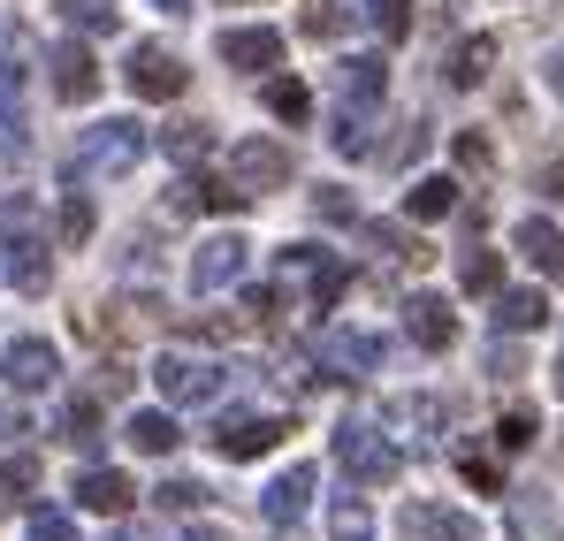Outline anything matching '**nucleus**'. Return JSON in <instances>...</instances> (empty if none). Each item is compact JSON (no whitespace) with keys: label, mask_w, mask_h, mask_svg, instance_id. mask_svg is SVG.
Here are the masks:
<instances>
[{"label":"nucleus","mask_w":564,"mask_h":541,"mask_svg":"<svg viewBox=\"0 0 564 541\" xmlns=\"http://www.w3.org/2000/svg\"><path fill=\"white\" fill-rule=\"evenodd\" d=\"M550 381H557V397H564V359H557V374H550Z\"/></svg>","instance_id":"nucleus-50"},{"label":"nucleus","mask_w":564,"mask_h":541,"mask_svg":"<svg viewBox=\"0 0 564 541\" xmlns=\"http://www.w3.org/2000/svg\"><path fill=\"white\" fill-rule=\"evenodd\" d=\"M282 541H297V534H282Z\"/></svg>","instance_id":"nucleus-52"},{"label":"nucleus","mask_w":564,"mask_h":541,"mask_svg":"<svg viewBox=\"0 0 564 541\" xmlns=\"http://www.w3.org/2000/svg\"><path fill=\"white\" fill-rule=\"evenodd\" d=\"M153 504H161V511H191V504H206V488H198V480H161Z\"/></svg>","instance_id":"nucleus-42"},{"label":"nucleus","mask_w":564,"mask_h":541,"mask_svg":"<svg viewBox=\"0 0 564 541\" xmlns=\"http://www.w3.org/2000/svg\"><path fill=\"white\" fill-rule=\"evenodd\" d=\"M550 321V297L542 290H496V336L511 328V336H527V328H542Z\"/></svg>","instance_id":"nucleus-24"},{"label":"nucleus","mask_w":564,"mask_h":541,"mask_svg":"<svg viewBox=\"0 0 564 541\" xmlns=\"http://www.w3.org/2000/svg\"><path fill=\"white\" fill-rule=\"evenodd\" d=\"M496 451H503V457L534 451V412H527V404H519V412H503V420H496Z\"/></svg>","instance_id":"nucleus-37"},{"label":"nucleus","mask_w":564,"mask_h":541,"mask_svg":"<svg viewBox=\"0 0 564 541\" xmlns=\"http://www.w3.org/2000/svg\"><path fill=\"white\" fill-rule=\"evenodd\" d=\"M282 435H290V420H282V412H229V420L214 428V451H221V457H237V465H245V457L275 451Z\"/></svg>","instance_id":"nucleus-9"},{"label":"nucleus","mask_w":564,"mask_h":541,"mask_svg":"<svg viewBox=\"0 0 564 541\" xmlns=\"http://www.w3.org/2000/svg\"><path fill=\"white\" fill-rule=\"evenodd\" d=\"M184 541H229V534H221V527H191Z\"/></svg>","instance_id":"nucleus-48"},{"label":"nucleus","mask_w":564,"mask_h":541,"mask_svg":"<svg viewBox=\"0 0 564 541\" xmlns=\"http://www.w3.org/2000/svg\"><path fill=\"white\" fill-rule=\"evenodd\" d=\"M176 206H206V214H245V206H252V191H245V183L229 176V183H214V176H184L176 183Z\"/></svg>","instance_id":"nucleus-21"},{"label":"nucleus","mask_w":564,"mask_h":541,"mask_svg":"<svg viewBox=\"0 0 564 541\" xmlns=\"http://www.w3.org/2000/svg\"><path fill=\"white\" fill-rule=\"evenodd\" d=\"M0 374H8V389L39 397V389H54V381H62V351H54L46 336H15V344L0 351Z\"/></svg>","instance_id":"nucleus-8"},{"label":"nucleus","mask_w":564,"mask_h":541,"mask_svg":"<svg viewBox=\"0 0 564 541\" xmlns=\"http://www.w3.org/2000/svg\"><path fill=\"white\" fill-rule=\"evenodd\" d=\"M161 153H169L176 169H191V161L214 153V130H206V122H169V130H161Z\"/></svg>","instance_id":"nucleus-28"},{"label":"nucleus","mask_w":564,"mask_h":541,"mask_svg":"<svg viewBox=\"0 0 564 541\" xmlns=\"http://www.w3.org/2000/svg\"><path fill=\"white\" fill-rule=\"evenodd\" d=\"M62 443L69 451H99V404L93 397H69L62 404Z\"/></svg>","instance_id":"nucleus-31"},{"label":"nucleus","mask_w":564,"mask_h":541,"mask_svg":"<svg viewBox=\"0 0 564 541\" xmlns=\"http://www.w3.org/2000/svg\"><path fill=\"white\" fill-rule=\"evenodd\" d=\"M542 191H550V198H564V169H542Z\"/></svg>","instance_id":"nucleus-47"},{"label":"nucleus","mask_w":564,"mask_h":541,"mask_svg":"<svg viewBox=\"0 0 564 541\" xmlns=\"http://www.w3.org/2000/svg\"><path fill=\"white\" fill-rule=\"evenodd\" d=\"M268 115L275 122H313V91L297 77H268Z\"/></svg>","instance_id":"nucleus-32"},{"label":"nucleus","mask_w":564,"mask_h":541,"mask_svg":"<svg viewBox=\"0 0 564 541\" xmlns=\"http://www.w3.org/2000/svg\"><path fill=\"white\" fill-rule=\"evenodd\" d=\"M145 8H161V15H184L191 0H145Z\"/></svg>","instance_id":"nucleus-49"},{"label":"nucleus","mask_w":564,"mask_h":541,"mask_svg":"<svg viewBox=\"0 0 564 541\" xmlns=\"http://www.w3.org/2000/svg\"><path fill=\"white\" fill-rule=\"evenodd\" d=\"M381 91H389V69H381L375 54H344V62H336V99H344V107L367 115V107H381Z\"/></svg>","instance_id":"nucleus-16"},{"label":"nucleus","mask_w":564,"mask_h":541,"mask_svg":"<svg viewBox=\"0 0 564 541\" xmlns=\"http://www.w3.org/2000/svg\"><path fill=\"white\" fill-rule=\"evenodd\" d=\"M138 161H145V130H138L130 115H107V122H93V130L77 138V153H69V183L130 176Z\"/></svg>","instance_id":"nucleus-1"},{"label":"nucleus","mask_w":564,"mask_h":541,"mask_svg":"<svg viewBox=\"0 0 564 541\" xmlns=\"http://www.w3.org/2000/svg\"><path fill=\"white\" fill-rule=\"evenodd\" d=\"M321 366H328V381H359V374H381L389 366V344L367 336V328H321Z\"/></svg>","instance_id":"nucleus-4"},{"label":"nucleus","mask_w":564,"mask_h":541,"mask_svg":"<svg viewBox=\"0 0 564 541\" xmlns=\"http://www.w3.org/2000/svg\"><path fill=\"white\" fill-rule=\"evenodd\" d=\"M458 282H466L473 297H496V290H503V252H488V245H473L466 260H458Z\"/></svg>","instance_id":"nucleus-30"},{"label":"nucleus","mask_w":564,"mask_h":541,"mask_svg":"<svg viewBox=\"0 0 564 541\" xmlns=\"http://www.w3.org/2000/svg\"><path fill=\"white\" fill-rule=\"evenodd\" d=\"M404 541H480V527H473L466 511H435V504H404Z\"/></svg>","instance_id":"nucleus-18"},{"label":"nucleus","mask_w":564,"mask_h":541,"mask_svg":"<svg viewBox=\"0 0 564 541\" xmlns=\"http://www.w3.org/2000/svg\"><path fill=\"white\" fill-rule=\"evenodd\" d=\"M458 473H466L473 488H488V496L503 488V473H496V457H480V451H466V457H458Z\"/></svg>","instance_id":"nucleus-43"},{"label":"nucleus","mask_w":564,"mask_h":541,"mask_svg":"<svg viewBox=\"0 0 564 541\" xmlns=\"http://www.w3.org/2000/svg\"><path fill=\"white\" fill-rule=\"evenodd\" d=\"M328 138H336L344 161H375V138H367V115H359V107H344V115L328 122Z\"/></svg>","instance_id":"nucleus-34"},{"label":"nucleus","mask_w":564,"mask_h":541,"mask_svg":"<svg viewBox=\"0 0 564 541\" xmlns=\"http://www.w3.org/2000/svg\"><path fill=\"white\" fill-rule=\"evenodd\" d=\"M31 145V122H23V69L0 62V153H23Z\"/></svg>","instance_id":"nucleus-22"},{"label":"nucleus","mask_w":564,"mask_h":541,"mask_svg":"<svg viewBox=\"0 0 564 541\" xmlns=\"http://www.w3.org/2000/svg\"><path fill=\"white\" fill-rule=\"evenodd\" d=\"M404 336H412L420 351H451V344H458V313H451V297L412 290V297H404Z\"/></svg>","instance_id":"nucleus-12"},{"label":"nucleus","mask_w":564,"mask_h":541,"mask_svg":"<svg viewBox=\"0 0 564 541\" xmlns=\"http://www.w3.org/2000/svg\"><path fill=\"white\" fill-rule=\"evenodd\" d=\"M458 214V183L451 176H420L404 191V221H451Z\"/></svg>","instance_id":"nucleus-23"},{"label":"nucleus","mask_w":564,"mask_h":541,"mask_svg":"<svg viewBox=\"0 0 564 541\" xmlns=\"http://www.w3.org/2000/svg\"><path fill=\"white\" fill-rule=\"evenodd\" d=\"M367 23H375L381 39H404L412 31V0H367Z\"/></svg>","instance_id":"nucleus-39"},{"label":"nucleus","mask_w":564,"mask_h":541,"mask_svg":"<svg viewBox=\"0 0 564 541\" xmlns=\"http://www.w3.org/2000/svg\"><path fill=\"white\" fill-rule=\"evenodd\" d=\"M275 290H297L305 313H336V297L351 290V268L313 245H290V252H275Z\"/></svg>","instance_id":"nucleus-2"},{"label":"nucleus","mask_w":564,"mask_h":541,"mask_svg":"<svg viewBox=\"0 0 564 541\" xmlns=\"http://www.w3.org/2000/svg\"><path fill=\"white\" fill-rule=\"evenodd\" d=\"M367 237H375V252L389 260V268H427V245H420L412 229H381V221H375Z\"/></svg>","instance_id":"nucleus-33"},{"label":"nucleus","mask_w":564,"mask_h":541,"mask_svg":"<svg viewBox=\"0 0 564 541\" xmlns=\"http://www.w3.org/2000/svg\"><path fill=\"white\" fill-rule=\"evenodd\" d=\"M122 443H130V451H145V457H169L184 435H176V420H169V412H130Z\"/></svg>","instance_id":"nucleus-25"},{"label":"nucleus","mask_w":564,"mask_h":541,"mask_svg":"<svg viewBox=\"0 0 564 541\" xmlns=\"http://www.w3.org/2000/svg\"><path fill=\"white\" fill-rule=\"evenodd\" d=\"M122 85L130 99H184L191 69L169 54V46H130V62H122Z\"/></svg>","instance_id":"nucleus-6"},{"label":"nucleus","mask_w":564,"mask_h":541,"mask_svg":"<svg viewBox=\"0 0 564 541\" xmlns=\"http://www.w3.org/2000/svg\"><path fill=\"white\" fill-rule=\"evenodd\" d=\"M153 389H161L169 404H214L221 366H214V359H191V351H161V359H153Z\"/></svg>","instance_id":"nucleus-5"},{"label":"nucleus","mask_w":564,"mask_h":541,"mask_svg":"<svg viewBox=\"0 0 564 541\" xmlns=\"http://www.w3.org/2000/svg\"><path fill=\"white\" fill-rule=\"evenodd\" d=\"M313 206H321V221H351V191H344V183H321Z\"/></svg>","instance_id":"nucleus-44"},{"label":"nucleus","mask_w":564,"mask_h":541,"mask_svg":"<svg viewBox=\"0 0 564 541\" xmlns=\"http://www.w3.org/2000/svg\"><path fill=\"white\" fill-rule=\"evenodd\" d=\"M46 69H54V91L69 99V107H85V99H99V62L77 46V39H62L54 54H46Z\"/></svg>","instance_id":"nucleus-14"},{"label":"nucleus","mask_w":564,"mask_h":541,"mask_svg":"<svg viewBox=\"0 0 564 541\" xmlns=\"http://www.w3.org/2000/svg\"><path fill=\"white\" fill-rule=\"evenodd\" d=\"M23 534H31V541H77V519H69V511H46V504H39V511L23 519Z\"/></svg>","instance_id":"nucleus-41"},{"label":"nucleus","mask_w":564,"mask_h":541,"mask_svg":"<svg viewBox=\"0 0 564 541\" xmlns=\"http://www.w3.org/2000/svg\"><path fill=\"white\" fill-rule=\"evenodd\" d=\"M359 15H367L359 0H313V8H305V39H344Z\"/></svg>","instance_id":"nucleus-29"},{"label":"nucleus","mask_w":564,"mask_h":541,"mask_svg":"<svg viewBox=\"0 0 564 541\" xmlns=\"http://www.w3.org/2000/svg\"><path fill=\"white\" fill-rule=\"evenodd\" d=\"M229 176L245 183L252 198H268V191H282V183L297 176V161H290V145H275V138H245L229 153Z\"/></svg>","instance_id":"nucleus-7"},{"label":"nucleus","mask_w":564,"mask_h":541,"mask_svg":"<svg viewBox=\"0 0 564 541\" xmlns=\"http://www.w3.org/2000/svg\"><path fill=\"white\" fill-rule=\"evenodd\" d=\"M511 245H519V260H527L534 274H564V229H557V221L527 214V221L511 229Z\"/></svg>","instance_id":"nucleus-17"},{"label":"nucleus","mask_w":564,"mask_h":541,"mask_svg":"<svg viewBox=\"0 0 564 541\" xmlns=\"http://www.w3.org/2000/svg\"><path fill=\"white\" fill-rule=\"evenodd\" d=\"M31 229H39V198H31V191H8V198H0V245H8V237H31Z\"/></svg>","instance_id":"nucleus-35"},{"label":"nucleus","mask_w":564,"mask_h":541,"mask_svg":"<svg viewBox=\"0 0 564 541\" xmlns=\"http://www.w3.org/2000/svg\"><path fill=\"white\" fill-rule=\"evenodd\" d=\"M54 8H62V23H69V31H85V39L122 31V8H115V0H54Z\"/></svg>","instance_id":"nucleus-27"},{"label":"nucleus","mask_w":564,"mask_h":541,"mask_svg":"<svg viewBox=\"0 0 564 541\" xmlns=\"http://www.w3.org/2000/svg\"><path fill=\"white\" fill-rule=\"evenodd\" d=\"M221 62L245 69V77H268V69H282V31H268V23H237V31H221Z\"/></svg>","instance_id":"nucleus-13"},{"label":"nucleus","mask_w":564,"mask_h":541,"mask_svg":"<svg viewBox=\"0 0 564 541\" xmlns=\"http://www.w3.org/2000/svg\"><path fill=\"white\" fill-rule=\"evenodd\" d=\"M451 153H458V169H466V176H488V169H496V153H488V138H480V130H458V138H451Z\"/></svg>","instance_id":"nucleus-40"},{"label":"nucleus","mask_w":564,"mask_h":541,"mask_svg":"<svg viewBox=\"0 0 564 541\" xmlns=\"http://www.w3.org/2000/svg\"><path fill=\"white\" fill-rule=\"evenodd\" d=\"M115 541H145V534H130V527H122V534H115Z\"/></svg>","instance_id":"nucleus-51"},{"label":"nucleus","mask_w":564,"mask_h":541,"mask_svg":"<svg viewBox=\"0 0 564 541\" xmlns=\"http://www.w3.org/2000/svg\"><path fill=\"white\" fill-rule=\"evenodd\" d=\"M93 229H99L93 198H85V191H69V198H62V245H85Z\"/></svg>","instance_id":"nucleus-36"},{"label":"nucleus","mask_w":564,"mask_h":541,"mask_svg":"<svg viewBox=\"0 0 564 541\" xmlns=\"http://www.w3.org/2000/svg\"><path fill=\"white\" fill-rule=\"evenodd\" d=\"M328 534H336V541H375V534H367V504H359V496H336Z\"/></svg>","instance_id":"nucleus-38"},{"label":"nucleus","mask_w":564,"mask_h":541,"mask_svg":"<svg viewBox=\"0 0 564 541\" xmlns=\"http://www.w3.org/2000/svg\"><path fill=\"white\" fill-rule=\"evenodd\" d=\"M130 496H138V488H130L115 465H85V473H77V511H99V519H115V511H130Z\"/></svg>","instance_id":"nucleus-19"},{"label":"nucleus","mask_w":564,"mask_h":541,"mask_svg":"<svg viewBox=\"0 0 564 541\" xmlns=\"http://www.w3.org/2000/svg\"><path fill=\"white\" fill-rule=\"evenodd\" d=\"M313 480H321L313 465H290V473H275V480L260 488V511H268L275 527H297V519H305V504H313Z\"/></svg>","instance_id":"nucleus-15"},{"label":"nucleus","mask_w":564,"mask_h":541,"mask_svg":"<svg viewBox=\"0 0 564 541\" xmlns=\"http://www.w3.org/2000/svg\"><path fill=\"white\" fill-rule=\"evenodd\" d=\"M550 91H557V99H564V46H557V54H550Z\"/></svg>","instance_id":"nucleus-46"},{"label":"nucleus","mask_w":564,"mask_h":541,"mask_svg":"<svg viewBox=\"0 0 564 541\" xmlns=\"http://www.w3.org/2000/svg\"><path fill=\"white\" fill-rule=\"evenodd\" d=\"M336 465H344L359 488H389V480L404 473V451H397L389 435H375L367 420H344V428H336Z\"/></svg>","instance_id":"nucleus-3"},{"label":"nucleus","mask_w":564,"mask_h":541,"mask_svg":"<svg viewBox=\"0 0 564 541\" xmlns=\"http://www.w3.org/2000/svg\"><path fill=\"white\" fill-rule=\"evenodd\" d=\"M31 496H39V457L8 451L0 457V511H15V504H31Z\"/></svg>","instance_id":"nucleus-26"},{"label":"nucleus","mask_w":564,"mask_h":541,"mask_svg":"<svg viewBox=\"0 0 564 541\" xmlns=\"http://www.w3.org/2000/svg\"><path fill=\"white\" fill-rule=\"evenodd\" d=\"M252 268V245L245 237H198V252H191V290H229L237 274Z\"/></svg>","instance_id":"nucleus-11"},{"label":"nucleus","mask_w":564,"mask_h":541,"mask_svg":"<svg viewBox=\"0 0 564 541\" xmlns=\"http://www.w3.org/2000/svg\"><path fill=\"white\" fill-rule=\"evenodd\" d=\"M0 435H8V443H23V435H31V420H23V404H0Z\"/></svg>","instance_id":"nucleus-45"},{"label":"nucleus","mask_w":564,"mask_h":541,"mask_svg":"<svg viewBox=\"0 0 564 541\" xmlns=\"http://www.w3.org/2000/svg\"><path fill=\"white\" fill-rule=\"evenodd\" d=\"M0 268H8V282H15L23 297H46V290H54V245H46V229L8 237V245H0Z\"/></svg>","instance_id":"nucleus-10"},{"label":"nucleus","mask_w":564,"mask_h":541,"mask_svg":"<svg viewBox=\"0 0 564 541\" xmlns=\"http://www.w3.org/2000/svg\"><path fill=\"white\" fill-rule=\"evenodd\" d=\"M496 54H503V46H496L488 31H473V39H458V54L443 62V77H451L458 91H480V85H488V69H496Z\"/></svg>","instance_id":"nucleus-20"}]
</instances>
